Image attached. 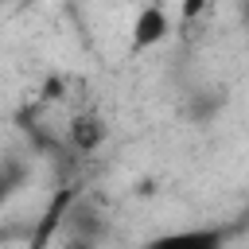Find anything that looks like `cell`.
<instances>
[{
	"label": "cell",
	"mask_w": 249,
	"mask_h": 249,
	"mask_svg": "<svg viewBox=\"0 0 249 249\" xmlns=\"http://www.w3.org/2000/svg\"><path fill=\"white\" fill-rule=\"evenodd\" d=\"M74 198H78V191H74V187H62V191H54V195H51V202H47L43 218L35 222V230H31V237H27V249H51V241H54L58 226L66 222V214H70V202H74Z\"/></svg>",
	"instance_id": "obj_1"
},
{
	"label": "cell",
	"mask_w": 249,
	"mask_h": 249,
	"mask_svg": "<svg viewBox=\"0 0 249 249\" xmlns=\"http://www.w3.org/2000/svg\"><path fill=\"white\" fill-rule=\"evenodd\" d=\"M144 249H226V230L222 226H191V230H171L152 237Z\"/></svg>",
	"instance_id": "obj_2"
},
{
	"label": "cell",
	"mask_w": 249,
	"mask_h": 249,
	"mask_svg": "<svg viewBox=\"0 0 249 249\" xmlns=\"http://www.w3.org/2000/svg\"><path fill=\"white\" fill-rule=\"evenodd\" d=\"M202 8H206V0H183V19H195V16H202Z\"/></svg>",
	"instance_id": "obj_6"
},
{
	"label": "cell",
	"mask_w": 249,
	"mask_h": 249,
	"mask_svg": "<svg viewBox=\"0 0 249 249\" xmlns=\"http://www.w3.org/2000/svg\"><path fill=\"white\" fill-rule=\"evenodd\" d=\"M105 117L101 113H93V109H86V113H78L74 121H70V144L78 148V152H97L101 144H105Z\"/></svg>",
	"instance_id": "obj_4"
},
{
	"label": "cell",
	"mask_w": 249,
	"mask_h": 249,
	"mask_svg": "<svg viewBox=\"0 0 249 249\" xmlns=\"http://www.w3.org/2000/svg\"><path fill=\"white\" fill-rule=\"evenodd\" d=\"M171 35V16L160 8V4H144L132 19V47L136 51H148L156 43H163Z\"/></svg>",
	"instance_id": "obj_3"
},
{
	"label": "cell",
	"mask_w": 249,
	"mask_h": 249,
	"mask_svg": "<svg viewBox=\"0 0 249 249\" xmlns=\"http://www.w3.org/2000/svg\"><path fill=\"white\" fill-rule=\"evenodd\" d=\"M62 249H93V241H89L86 233H70V237L62 241Z\"/></svg>",
	"instance_id": "obj_5"
},
{
	"label": "cell",
	"mask_w": 249,
	"mask_h": 249,
	"mask_svg": "<svg viewBox=\"0 0 249 249\" xmlns=\"http://www.w3.org/2000/svg\"><path fill=\"white\" fill-rule=\"evenodd\" d=\"M245 19H249V4H245Z\"/></svg>",
	"instance_id": "obj_7"
}]
</instances>
